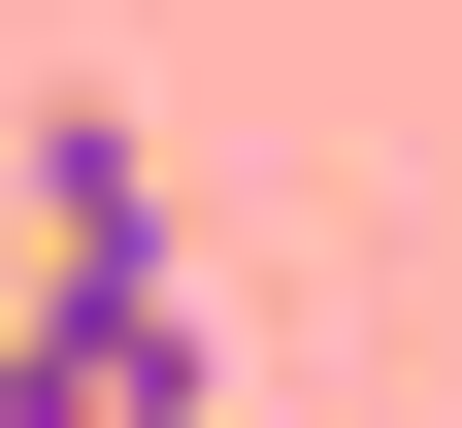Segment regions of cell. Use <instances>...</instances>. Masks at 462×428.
Here are the masks:
<instances>
[{
    "mask_svg": "<svg viewBox=\"0 0 462 428\" xmlns=\"http://www.w3.org/2000/svg\"><path fill=\"white\" fill-rule=\"evenodd\" d=\"M0 198H33V264H67V296H133V264H165V165H133V99H33V132H0Z\"/></svg>",
    "mask_w": 462,
    "mask_h": 428,
    "instance_id": "1",
    "label": "cell"
}]
</instances>
